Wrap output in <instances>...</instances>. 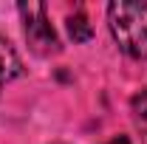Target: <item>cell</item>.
I'll use <instances>...</instances> for the list:
<instances>
[{"instance_id": "cell-1", "label": "cell", "mask_w": 147, "mask_h": 144, "mask_svg": "<svg viewBox=\"0 0 147 144\" xmlns=\"http://www.w3.org/2000/svg\"><path fill=\"white\" fill-rule=\"evenodd\" d=\"M108 26L116 45L133 59H147V0H119L108 6Z\"/></svg>"}, {"instance_id": "cell-2", "label": "cell", "mask_w": 147, "mask_h": 144, "mask_svg": "<svg viewBox=\"0 0 147 144\" xmlns=\"http://www.w3.org/2000/svg\"><path fill=\"white\" fill-rule=\"evenodd\" d=\"M17 9H20V14H23V34H26L28 48L37 57L57 54L59 51V40H57V31L51 28V23H48L45 6L42 3H20Z\"/></svg>"}, {"instance_id": "cell-3", "label": "cell", "mask_w": 147, "mask_h": 144, "mask_svg": "<svg viewBox=\"0 0 147 144\" xmlns=\"http://www.w3.org/2000/svg\"><path fill=\"white\" fill-rule=\"evenodd\" d=\"M23 73V59L14 51V45L9 40L0 37V88H6L9 82H14Z\"/></svg>"}, {"instance_id": "cell-4", "label": "cell", "mask_w": 147, "mask_h": 144, "mask_svg": "<svg viewBox=\"0 0 147 144\" xmlns=\"http://www.w3.org/2000/svg\"><path fill=\"white\" fill-rule=\"evenodd\" d=\"M130 113H133V124L142 133V144H147V88H142L130 99Z\"/></svg>"}, {"instance_id": "cell-5", "label": "cell", "mask_w": 147, "mask_h": 144, "mask_svg": "<svg viewBox=\"0 0 147 144\" xmlns=\"http://www.w3.org/2000/svg\"><path fill=\"white\" fill-rule=\"evenodd\" d=\"M65 26H68V34H71L74 42H88V40L93 37V26L88 23V17H85L82 11L71 14V17L65 20Z\"/></svg>"}, {"instance_id": "cell-6", "label": "cell", "mask_w": 147, "mask_h": 144, "mask_svg": "<svg viewBox=\"0 0 147 144\" xmlns=\"http://www.w3.org/2000/svg\"><path fill=\"white\" fill-rule=\"evenodd\" d=\"M108 144H130V139L127 136H116V139H110Z\"/></svg>"}]
</instances>
